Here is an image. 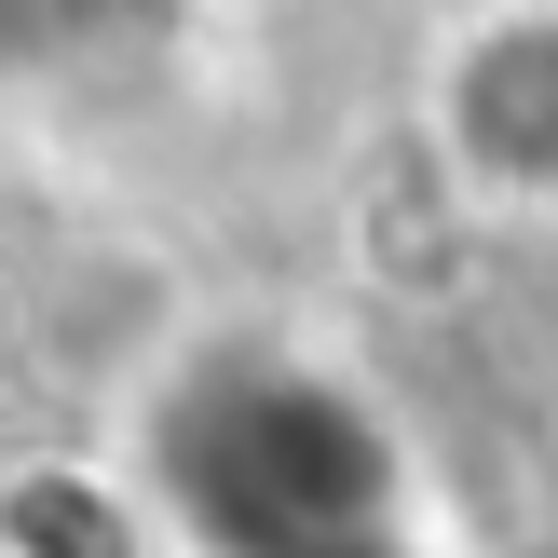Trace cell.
<instances>
[{"label": "cell", "mask_w": 558, "mask_h": 558, "mask_svg": "<svg viewBox=\"0 0 558 558\" xmlns=\"http://www.w3.org/2000/svg\"><path fill=\"white\" fill-rule=\"evenodd\" d=\"M436 150L490 218H558V0H477L450 27Z\"/></svg>", "instance_id": "cell-1"}, {"label": "cell", "mask_w": 558, "mask_h": 558, "mask_svg": "<svg viewBox=\"0 0 558 558\" xmlns=\"http://www.w3.org/2000/svg\"><path fill=\"white\" fill-rule=\"evenodd\" d=\"M532 558H558V545H532Z\"/></svg>", "instance_id": "cell-2"}]
</instances>
